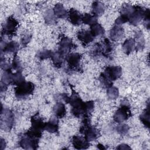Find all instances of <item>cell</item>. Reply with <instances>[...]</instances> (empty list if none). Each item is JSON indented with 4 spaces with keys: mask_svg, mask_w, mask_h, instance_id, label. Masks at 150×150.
<instances>
[{
    "mask_svg": "<svg viewBox=\"0 0 150 150\" xmlns=\"http://www.w3.org/2000/svg\"><path fill=\"white\" fill-rule=\"evenodd\" d=\"M72 93L70 97L69 104L71 106V113L76 117H80L83 115V104L84 102L81 97L73 88H71Z\"/></svg>",
    "mask_w": 150,
    "mask_h": 150,
    "instance_id": "2",
    "label": "cell"
},
{
    "mask_svg": "<svg viewBox=\"0 0 150 150\" xmlns=\"http://www.w3.org/2000/svg\"><path fill=\"white\" fill-rule=\"evenodd\" d=\"M30 122L31 129L39 132H42V131L45 130L46 122H45L42 117H40L38 113H36L32 116Z\"/></svg>",
    "mask_w": 150,
    "mask_h": 150,
    "instance_id": "13",
    "label": "cell"
},
{
    "mask_svg": "<svg viewBox=\"0 0 150 150\" xmlns=\"http://www.w3.org/2000/svg\"><path fill=\"white\" fill-rule=\"evenodd\" d=\"M31 39V35H30L29 34H26L25 35L21 40V42L22 46H26L30 41Z\"/></svg>",
    "mask_w": 150,
    "mask_h": 150,
    "instance_id": "42",
    "label": "cell"
},
{
    "mask_svg": "<svg viewBox=\"0 0 150 150\" xmlns=\"http://www.w3.org/2000/svg\"><path fill=\"white\" fill-rule=\"evenodd\" d=\"M78 39L81 42L83 46H86L93 41L94 37L90 31L86 30H80L77 35Z\"/></svg>",
    "mask_w": 150,
    "mask_h": 150,
    "instance_id": "16",
    "label": "cell"
},
{
    "mask_svg": "<svg viewBox=\"0 0 150 150\" xmlns=\"http://www.w3.org/2000/svg\"><path fill=\"white\" fill-rule=\"evenodd\" d=\"M44 19L45 23L48 25H52L56 22V16H55L53 10L50 9H47L44 13Z\"/></svg>",
    "mask_w": 150,
    "mask_h": 150,
    "instance_id": "28",
    "label": "cell"
},
{
    "mask_svg": "<svg viewBox=\"0 0 150 150\" xmlns=\"http://www.w3.org/2000/svg\"><path fill=\"white\" fill-rule=\"evenodd\" d=\"M53 12L56 18H58L64 19L68 16V12L66 10L63 4L60 3H58L55 5L53 9Z\"/></svg>",
    "mask_w": 150,
    "mask_h": 150,
    "instance_id": "23",
    "label": "cell"
},
{
    "mask_svg": "<svg viewBox=\"0 0 150 150\" xmlns=\"http://www.w3.org/2000/svg\"><path fill=\"white\" fill-rule=\"evenodd\" d=\"M128 22V18L126 16L124 15H120V16H118L115 21V25L120 26V25L124 24L126 22Z\"/></svg>",
    "mask_w": 150,
    "mask_h": 150,
    "instance_id": "40",
    "label": "cell"
},
{
    "mask_svg": "<svg viewBox=\"0 0 150 150\" xmlns=\"http://www.w3.org/2000/svg\"><path fill=\"white\" fill-rule=\"evenodd\" d=\"M131 116L132 113L129 103L127 100H124L122 101L121 106L115 111L113 118L115 122L121 123L127 120Z\"/></svg>",
    "mask_w": 150,
    "mask_h": 150,
    "instance_id": "4",
    "label": "cell"
},
{
    "mask_svg": "<svg viewBox=\"0 0 150 150\" xmlns=\"http://www.w3.org/2000/svg\"><path fill=\"white\" fill-rule=\"evenodd\" d=\"M135 39L137 40L135 41V50L136 51L142 50L145 46V39L143 36V34L141 30H137L135 33Z\"/></svg>",
    "mask_w": 150,
    "mask_h": 150,
    "instance_id": "25",
    "label": "cell"
},
{
    "mask_svg": "<svg viewBox=\"0 0 150 150\" xmlns=\"http://www.w3.org/2000/svg\"><path fill=\"white\" fill-rule=\"evenodd\" d=\"M1 127L2 129L5 130H10L14 122V115L13 112L8 109H4L1 107Z\"/></svg>",
    "mask_w": 150,
    "mask_h": 150,
    "instance_id": "5",
    "label": "cell"
},
{
    "mask_svg": "<svg viewBox=\"0 0 150 150\" xmlns=\"http://www.w3.org/2000/svg\"><path fill=\"white\" fill-rule=\"evenodd\" d=\"M124 52L129 55L131 53L135 50V41L134 39L130 38L125 40L122 46Z\"/></svg>",
    "mask_w": 150,
    "mask_h": 150,
    "instance_id": "22",
    "label": "cell"
},
{
    "mask_svg": "<svg viewBox=\"0 0 150 150\" xmlns=\"http://www.w3.org/2000/svg\"><path fill=\"white\" fill-rule=\"evenodd\" d=\"M74 47L75 45L74 44V43L70 38L63 35L61 36L60 40L59 42V50L60 52L63 53L64 54L67 56V54H69V52H70V50L74 48Z\"/></svg>",
    "mask_w": 150,
    "mask_h": 150,
    "instance_id": "10",
    "label": "cell"
},
{
    "mask_svg": "<svg viewBox=\"0 0 150 150\" xmlns=\"http://www.w3.org/2000/svg\"><path fill=\"white\" fill-rule=\"evenodd\" d=\"M39 140V139L24 134L19 142V144L25 149H36L38 148Z\"/></svg>",
    "mask_w": 150,
    "mask_h": 150,
    "instance_id": "9",
    "label": "cell"
},
{
    "mask_svg": "<svg viewBox=\"0 0 150 150\" xmlns=\"http://www.w3.org/2000/svg\"><path fill=\"white\" fill-rule=\"evenodd\" d=\"M90 32L94 36V37L98 36H102L105 33L104 28L98 22L90 26Z\"/></svg>",
    "mask_w": 150,
    "mask_h": 150,
    "instance_id": "27",
    "label": "cell"
},
{
    "mask_svg": "<svg viewBox=\"0 0 150 150\" xmlns=\"http://www.w3.org/2000/svg\"><path fill=\"white\" fill-rule=\"evenodd\" d=\"M124 36L123 28L118 25L114 26L110 31V37L113 41H118Z\"/></svg>",
    "mask_w": 150,
    "mask_h": 150,
    "instance_id": "17",
    "label": "cell"
},
{
    "mask_svg": "<svg viewBox=\"0 0 150 150\" xmlns=\"http://www.w3.org/2000/svg\"><path fill=\"white\" fill-rule=\"evenodd\" d=\"M90 54L94 58L98 57L101 55V48L100 43H96L93 46L90 50Z\"/></svg>",
    "mask_w": 150,
    "mask_h": 150,
    "instance_id": "35",
    "label": "cell"
},
{
    "mask_svg": "<svg viewBox=\"0 0 150 150\" xmlns=\"http://www.w3.org/2000/svg\"><path fill=\"white\" fill-rule=\"evenodd\" d=\"M98 80L100 81V85L102 86V87L104 88H108L111 86H112V81L110 80L105 74L104 73H101V74L99 76Z\"/></svg>",
    "mask_w": 150,
    "mask_h": 150,
    "instance_id": "30",
    "label": "cell"
},
{
    "mask_svg": "<svg viewBox=\"0 0 150 150\" xmlns=\"http://www.w3.org/2000/svg\"><path fill=\"white\" fill-rule=\"evenodd\" d=\"M97 146V148H98V149H106V148L104 147V146L103 145L101 144H98Z\"/></svg>",
    "mask_w": 150,
    "mask_h": 150,
    "instance_id": "46",
    "label": "cell"
},
{
    "mask_svg": "<svg viewBox=\"0 0 150 150\" xmlns=\"http://www.w3.org/2000/svg\"><path fill=\"white\" fill-rule=\"evenodd\" d=\"M68 19L69 22L73 25L78 26L81 24L83 15L78 11L74 8H71L68 12Z\"/></svg>",
    "mask_w": 150,
    "mask_h": 150,
    "instance_id": "15",
    "label": "cell"
},
{
    "mask_svg": "<svg viewBox=\"0 0 150 150\" xmlns=\"http://www.w3.org/2000/svg\"><path fill=\"white\" fill-rule=\"evenodd\" d=\"M150 107L149 104H148L146 108L144 110L142 113L139 116V119L144 125L147 128H149V117H150Z\"/></svg>",
    "mask_w": 150,
    "mask_h": 150,
    "instance_id": "26",
    "label": "cell"
},
{
    "mask_svg": "<svg viewBox=\"0 0 150 150\" xmlns=\"http://www.w3.org/2000/svg\"><path fill=\"white\" fill-rule=\"evenodd\" d=\"M115 129H116V131L119 134L121 135H125L128 132L129 130V127L127 124L120 123V124L116 127Z\"/></svg>",
    "mask_w": 150,
    "mask_h": 150,
    "instance_id": "36",
    "label": "cell"
},
{
    "mask_svg": "<svg viewBox=\"0 0 150 150\" xmlns=\"http://www.w3.org/2000/svg\"><path fill=\"white\" fill-rule=\"evenodd\" d=\"M82 22L86 25H92L97 22V18L93 15L90 13H85L83 15Z\"/></svg>",
    "mask_w": 150,
    "mask_h": 150,
    "instance_id": "31",
    "label": "cell"
},
{
    "mask_svg": "<svg viewBox=\"0 0 150 150\" xmlns=\"http://www.w3.org/2000/svg\"><path fill=\"white\" fill-rule=\"evenodd\" d=\"M34 90V84L30 81H25L18 86H16L15 88V95L18 99L26 98L29 96L33 94Z\"/></svg>",
    "mask_w": 150,
    "mask_h": 150,
    "instance_id": "3",
    "label": "cell"
},
{
    "mask_svg": "<svg viewBox=\"0 0 150 150\" xmlns=\"http://www.w3.org/2000/svg\"><path fill=\"white\" fill-rule=\"evenodd\" d=\"M53 52L47 49H43L39 51L38 53V57L40 60H44L48 58H51V56L53 54Z\"/></svg>",
    "mask_w": 150,
    "mask_h": 150,
    "instance_id": "37",
    "label": "cell"
},
{
    "mask_svg": "<svg viewBox=\"0 0 150 150\" xmlns=\"http://www.w3.org/2000/svg\"><path fill=\"white\" fill-rule=\"evenodd\" d=\"M18 26V21L13 16H10L6 19L3 25L2 33L9 36H12L15 35Z\"/></svg>",
    "mask_w": 150,
    "mask_h": 150,
    "instance_id": "6",
    "label": "cell"
},
{
    "mask_svg": "<svg viewBox=\"0 0 150 150\" xmlns=\"http://www.w3.org/2000/svg\"><path fill=\"white\" fill-rule=\"evenodd\" d=\"M100 43L101 48V55L107 58L112 57L115 49L114 44L107 38L104 39Z\"/></svg>",
    "mask_w": 150,
    "mask_h": 150,
    "instance_id": "11",
    "label": "cell"
},
{
    "mask_svg": "<svg viewBox=\"0 0 150 150\" xmlns=\"http://www.w3.org/2000/svg\"><path fill=\"white\" fill-rule=\"evenodd\" d=\"M145 8L142 6H134V9L128 18V22L134 26H137L143 19Z\"/></svg>",
    "mask_w": 150,
    "mask_h": 150,
    "instance_id": "8",
    "label": "cell"
},
{
    "mask_svg": "<svg viewBox=\"0 0 150 150\" xmlns=\"http://www.w3.org/2000/svg\"><path fill=\"white\" fill-rule=\"evenodd\" d=\"M105 10L104 5L100 1H94L92 4V13L96 17L101 16Z\"/></svg>",
    "mask_w": 150,
    "mask_h": 150,
    "instance_id": "24",
    "label": "cell"
},
{
    "mask_svg": "<svg viewBox=\"0 0 150 150\" xmlns=\"http://www.w3.org/2000/svg\"><path fill=\"white\" fill-rule=\"evenodd\" d=\"M11 65H12V68L15 70L16 71H22V66L19 60V58L17 56V53L14 54L13 59Z\"/></svg>",
    "mask_w": 150,
    "mask_h": 150,
    "instance_id": "38",
    "label": "cell"
},
{
    "mask_svg": "<svg viewBox=\"0 0 150 150\" xmlns=\"http://www.w3.org/2000/svg\"><path fill=\"white\" fill-rule=\"evenodd\" d=\"M45 130L50 133H56L59 131V120L55 115L52 117L47 122H46Z\"/></svg>",
    "mask_w": 150,
    "mask_h": 150,
    "instance_id": "19",
    "label": "cell"
},
{
    "mask_svg": "<svg viewBox=\"0 0 150 150\" xmlns=\"http://www.w3.org/2000/svg\"><path fill=\"white\" fill-rule=\"evenodd\" d=\"M117 149H120V150H121V149H131V148L127 144H120L119 145L117 148H116Z\"/></svg>",
    "mask_w": 150,
    "mask_h": 150,
    "instance_id": "43",
    "label": "cell"
},
{
    "mask_svg": "<svg viewBox=\"0 0 150 150\" xmlns=\"http://www.w3.org/2000/svg\"><path fill=\"white\" fill-rule=\"evenodd\" d=\"M13 74V73L12 72L11 69L5 71L2 75L1 81L5 84H6L7 86H8L9 84H12Z\"/></svg>",
    "mask_w": 150,
    "mask_h": 150,
    "instance_id": "32",
    "label": "cell"
},
{
    "mask_svg": "<svg viewBox=\"0 0 150 150\" xmlns=\"http://www.w3.org/2000/svg\"><path fill=\"white\" fill-rule=\"evenodd\" d=\"M25 81V77L22 75V71H16L15 73L13 74L12 84L18 86L19 84L22 83Z\"/></svg>",
    "mask_w": 150,
    "mask_h": 150,
    "instance_id": "33",
    "label": "cell"
},
{
    "mask_svg": "<svg viewBox=\"0 0 150 150\" xmlns=\"http://www.w3.org/2000/svg\"><path fill=\"white\" fill-rule=\"evenodd\" d=\"M94 103L93 101H88L84 102L83 104V115L84 116H90V114L94 110Z\"/></svg>",
    "mask_w": 150,
    "mask_h": 150,
    "instance_id": "29",
    "label": "cell"
},
{
    "mask_svg": "<svg viewBox=\"0 0 150 150\" xmlns=\"http://www.w3.org/2000/svg\"><path fill=\"white\" fill-rule=\"evenodd\" d=\"M19 49V44L15 41H11L7 43H5L4 46H1V52L4 53H17Z\"/></svg>",
    "mask_w": 150,
    "mask_h": 150,
    "instance_id": "20",
    "label": "cell"
},
{
    "mask_svg": "<svg viewBox=\"0 0 150 150\" xmlns=\"http://www.w3.org/2000/svg\"><path fill=\"white\" fill-rule=\"evenodd\" d=\"M80 132L84 135L88 141L96 140L100 135L99 130L90 124L89 116H84L82 124L80 128Z\"/></svg>",
    "mask_w": 150,
    "mask_h": 150,
    "instance_id": "1",
    "label": "cell"
},
{
    "mask_svg": "<svg viewBox=\"0 0 150 150\" xmlns=\"http://www.w3.org/2000/svg\"><path fill=\"white\" fill-rule=\"evenodd\" d=\"M71 143L74 148L77 149H87L90 146L89 141H88L84 137L74 135L72 137Z\"/></svg>",
    "mask_w": 150,
    "mask_h": 150,
    "instance_id": "14",
    "label": "cell"
},
{
    "mask_svg": "<svg viewBox=\"0 0 150 150\" xmlns=\"http://www.w3.org/2000/svg\"><path fill=\"white\" fill-rule=\"evenodd\" d=\"M82 55L79 53H69L66 57L68 68L71 71H80L81 70L80 62Z\"/></svg>",
    "mask_w": 150,
    "mask_h": 150,
    "instance_id": "7",
    "label": "cell"
},
{
    "mask_svg": "<svg viewBox=\"0 0 150 150\" xmlns=\"http://www.w3.org/2000/svg\"><path fill=\"white\" fill-rule=\"evenodd\" d=\"M1 68L4 70V71L11 70L12 68V65H10L9 63H8L5 59H3L2 56H1Z\"/></svg>",
    "mask_w": 150,
    "mask_h": 150,
    "instance_id": "41",
    "label": "cell"
},
{
    "mask_svg": "<svg viewBox=\"0 0 150 150\" xmlns=\"http://www.w3.org/2000/svg\"><path fill=\"white\" fill-rule=\"evenodd\" d=\"M66 55L64 54L63 53L60 52L59 50L56 52H53L51 59L53 64L57 68H60L62 67L64 60H66Z\"/></svg>",
    "mask_w": 150,
    "mask_h": 150,
    "instance_id": "18",
    "label": "cell"
},
{
    "mask_svg": "<svg viewBox=\"0 0 150 150\" xmlns=\"http://www.w3.org/2000/svg\"><path fill=\"white\" fill-rule=\"evenodd\" d=\"M53 111L54 115L58 118H63L66 114V109L64 104L62 102H57L53 106Z\"/></svg>",
    "mask_w": 150,
    "mask_h": 150,
    "instance_id": "21",
    "label": "cell"
},
{
    "mask_svg": "<svg viewBox=\"0 0 150 150\" xmlns=\"http://www.w3.org/2000/svg\"><path fill=\"white\" fill-rule=\"evenodd\" d=\"M107 94L110 100H115L119 96V90L118 88L112 86L107 88Z\"/></svg>",
    "mask_w": 150,
    "mask_h": 150,
    "instance_id": "34",
    "label": "cell"
},
{
    "mask_svg": "<svg viewBox=\"0 0 150 150\" xmlns=\"http://www.w3.org/2000/svg\"><path fill=\"white\" fill-rule=\"evenodd\" d=\"M150 11L149 9H145L144 15V20L145 23V26L147 29L149 28L150 25Z\"/></svg>",
    "mask_w": 150,
    "mask_h": 150,
    "instance_id": "39",
    "label": "cell"
},
{
    "mask_svg": "<svg viewBox=\"0 0 150 150\" xmlns=\"http://www.w3.org/2000/svg\"><path fill=\"white\" fill-rule=\"evenodd\" d=\"M6 147V142L5 140L2 138H1V149H4Z\"/></svg>",
    "mask_w": 150,
    "mask_h": 150,
    "instance_id": "45",
    "label": "cell"
},
{
    "mask_svg": "<svg viewBox=\"0 0 150 150\" xmlns=\"http://www.w3.org/2000/svg\"><path fill=\"white\" fill-rule=\"evenodd\" d=\"M8 87V86L5 84L4 83H3L2 81H1V84H0V88H1V91L3 92L5 91V90H6Z\"/></svg>",
    "mask_w": 150,
    "mask_h": 150,
    "instance_id": "44",
    "label": "cell"
},
{
    "mask_svg": "<svg viewBox=\"0 0 150 150\" xmlns=\"http://www.w3.org/2000/svg\"><path fill=\"white\" fill-rule=\"evenodd\" d=\"M104 74L112 81L118 79L122 75V69L118 66H112L106 67Z\"/></svg>",
    "mask_w": 150,
    "mask_h": 150,
    "instance_id": "12",
    "label": "cell"
}]
</instances>
